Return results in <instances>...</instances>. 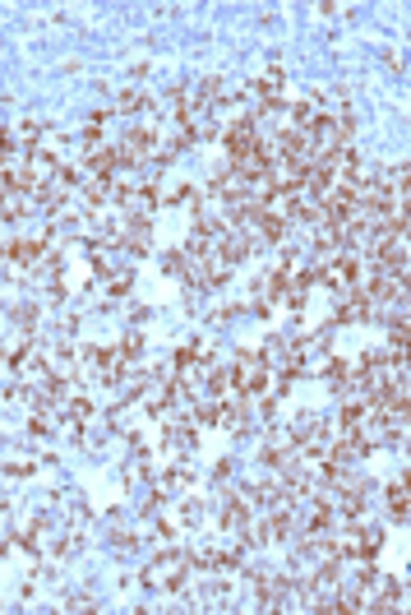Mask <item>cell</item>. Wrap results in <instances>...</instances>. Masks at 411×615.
I'll list each match as a JSON object with an SVG mask.
<instances>
[{
  "label": "cell",
  "instance_id": "cell-1",
  "mask_svg": "<svg viewBox=\"0 0 411 615\" xmlns=\"http://www.w3.org/2000/svg\"><path fill=\"white\" fill-rule=\"evenodd\" d=\"M185 579H190V555H181V551L158 555L148 569V588H158V592H176Z\"/></svg>",
  "mask_w": 411,
  "mask_h": 615
},
{
  "label": "cell",
  "instance_id": "cell-2",
  "mask_svg": "<svg viewBox=\"0 0 411 615\" xmlns=\"http://www.w3.org/2000/svg\"><path fill=\"white\" fill-rule=\"evenodd\" d=\"M278 84H282V70H268V74L254 79V93H259L263 102H273V97H278Z\"/></svg>",
  "mask_w": 411,
  "mask_h": 615
},
{
  "label": "cell",
  "instance_id": "cell-3",
  "mask_svg": "<svg viewBox=\"0 0 411 615\" xmlns=\"http://www.w3.org/2000/svg\"><path fill=\"white\" fill-rule=\"evenodd\" d=\"M388 509H393V519H407V491L402 486H388Z\"/></svg>",
  "mask_w": 411,
  "mask_h": 615
},
{
  "label": "cell",
  "instance_id": "cell-4",
  "mask_svg": "<svg viewBox=\"0 0 411 615\" xmlns=\"http://www.w3.org/2000/svg\"><path fill=\"white\" fill-rule=\"evenodd\" d=\"M121 356H125V361H130V356H139V334H130V338H125V347H121Z\"/></svg>",
  "mask_w": 411,
  "mask_h": 615
}]
</instances>
